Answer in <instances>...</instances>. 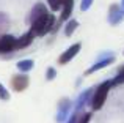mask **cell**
Returning a JSON list of instances; mask_svg holds the SVG:
<instances>
[{
  "label": "cell",
  "mask_w": 124,
  "mask_h": 123,
  "mask_svg": "<svg viewBox=\"0 0 124 123\" xmlns=\"http://www.w3.org/2000/svg\"><path fill=\"white\" fill-rule=\"evenodd\" d=\"M9 28V18L5 13H0V36L6 35V30Z\"/></svg>",
  "instance_id": "cell-12"
},
{
  "label": "cell",
  "mask_w": 124,
  "mask_h": 123,
  "mask_svg": "<svg viewBox=\"0 0 124 123\" xmlns=\"http://www.w3.org/2000/svg\"><path fill=\"white\" fill-rule=\"evenodd\" d=\"M61 2V5H64V3H68V2H71V0H60Z\"/></svg>",
  "instance_id": "cell-23"
},
{
  "label": "cell",
  "mask_w": 124,
  "mask_h": 123,
  "mask_svg": "<svg viewBox=\"0 0 124 123\" xmlns=\"http://www.w3.org/2000/svg\"><path fill=\"white\" fill-rule=\"evenodd\" d=\"M113 82V85H119V84H124V66L119 70V73H118V76L115 77V79L112 80Z\"/></svg>",
  "instance_id": "cell-16"
},
{
  "label": "cell",
  "mask_w": 124,
  "mask_h": 123,
  "mask_svg": "<svg viewBox=\"0 0 124 123\" xmlns=\"http://www.w3.org/2000/svg\"><path fill=\"white\" fill-rule=\"evenodd\" d=\"M0 99H3V101H6V99H9V93L8 90L5 88V87L0 84Z\"/></svg>",
  "instance_id": "cell-18"
},
{
  "label": "cell",
  "mask_w": 124,
  "mask_h": 123,
  "mask_svg": "<svg viewBox=\"0 0 124 123\" xmlns=\"http://www.w3.org/2000/svg\"><path fill=\"white\" fill-rule=\"evenodd\" d=\"M47 5L50 6V9H52V11H58V9H60L61 6H63L60 0H47Z\"/></svg>",
  "instance_id": "cell-17"
},
{
  "label": "cell",
  "mask_w": 124,
  "mask_h": 123,
  "mask_svg": "<svg viewBox=\"0 0 124 123\" xmlns=\"http://www.w3.org/2000/svg\"><path fill=\"white\" fill-rule=\"evenodd\" d=\"M77 27H79V22H77L76 19L69 21V22L66 24V27H64V35H66V36H71V35L74 33V30H76Z\"/></svg>",
  "instance_id": "cell-15"
},
{
  "label": "cell",
  "mask_w": 124,
  "mask_h": 123,
  "mask_svg": "<svg viewBox=\"0 0 124 123\" xmlns=\"http://www.w3.org/2000/svg\"><path fill=\"white\" fill-rule=\"evenodd\" d=\"M13 51H16V38L8 33L0 36V54H8Z\"/></svg>",
  "instance_id": "cell-5"
},
{
  "label": "cell",
  "mask_w": 124,
  "mask_h": 123,
  "mask_svg": "<svg viewBox=\"0 0 124 123\" xmlns=\"http://www.w3.org/2000/svg\"><path fill=\"white\" fill-rule=\"evenodd\" d=\"M91 5H93V0H82L80 9H82V11H88V9L91 8Z\"/></svg>",
  "instance_id": "cell-19"
},
{
  "label": "cell",
  "mask_w": 124,
  "mask_h": 123,
  "mask_svg": "<svg viewBox=\"0 0 124 123\" xmlns=\"http://www.w3.org/2000/svg\"><path fill=\"white\" fill-rule=\"evenodd\" d=\"M30 84V77L27 74H16L11 77V87L14 92H24Z\"/></svg>",
  "instance_id": "cell-3"
},
{
  "label": "cell",
  "mask_w": 124,
  "mask_h": 123,
  "mask_svg": "<svg viewBox=\"0 0 124 123\" xmlns=\"http://www.w3.org/2000/svg\"><path fill=\"white\" fill-rule=\"evenodd\" d=\"M77 120H79V114L72 112V115H71V118H69V122H68V123H77Z\"/></svg>",
  "instance_id": "cell-22"
},
{
  "label": "cell",
  "mask_w": 124,
  "mask_h": 123,
  "mask_svg": "<svg viewBox=\"0 0 124 123\" xmlns=\"http://www.w3.org/2000/svg\"><path fill=\"white\" fill-rule=\"evenodd\" d=\"M31 68H33V60H30V59L17 62V70L22 71V73H27V71H30Z\"/></svg>",
  "instance_id": "cell-14"
},
{
  "label": "cell",
  "mask_w": 124,
  "mask_h": 123,
  "mask_svg": "<svg viewBox=\"0 0 124 123\" xmlns=\"http://www.w3.org/2000/svg\"><path fill=\"white\" fill-rule=\"evenodd\" d=\"M115 60V55H107V57H102L99 62H96V63L93 65V66L90 68V70H86V73L85 74H91V73H96V71H99V70H102V68H105V66H108L112 62Z\"/></svg>",
  "instance_id": "cell-7"
},
{
  "label": "cell",
  "mask_w": 124,
  "mask_h": 123,
  "mask_svg": "<svg viewBox=\"0 0 124 123\" xmlns=\"http://www.w3.org/2000/svg\"><path fill=\"white\" fill-rule=\"evenodd\" d=\"M55 16L52 14V13H47L46 16H42V18L36 19L35 22H31V27H30V33L33 35L35 38H41L44 36L47 32H50L52 28H54L55 25Z\"/></svg>",
  "instance_id": "cell-1"
},
{
  "label": "cell",
  "mask_w": 124,
  "mask_h": 123,
  "mask_svg": "<svg viewBox=\"0 0 124 123\" xmlns=\"http://www.w3.org/2000/svg\"><path fill=\"white\" fill-rule=\"evenodd\" d=\"M91 93H93V92H91V90L88 88V90H85L82 95L79 96V99H77V103H76V107H74V112H76V114H79V111L85 106V103L88 101V98L91 96Z\"/></svg>",
  "instance_id": "cell-10"
},
{
  "label": "cell",
  "mask_w": 124,
  "mask_h": 123,
  "mask_svg": "<svg viewBox=\"0 0 124 123\" xmlns=\"http://www.w3.org/2000/svg\"><path fill=\"white\" fill-rule=\"evenodd\" d=\"M123 54H124V52H123Z\"/></svg>",
  "instance_id": "cell-25"
},
{
  "label": "cell",
  "mask_w": 124,
  "mask_h": 123,
  "mask_svg": "<svg viewBox=\"0 0 124 123\" xmlns=\"http://www.w3.org/2000/svg\"><path fill=\"white\" fill-rule=\"evenodd\" d=\"M123 16H124V11H123V8L119 5H112L110 6V9H108V22L112 25H116L118 22H121Z\"/></svg>",
  "instance_id": "cell-6"
},
{
  "label": "cell",
  "mask_w": 124,
  "mask_h": 123,
  "mask_svg": "<svg viewBox=\"0 0 124 123\" xmlns=\"http://www.w3.org/2000/svg\"><path fill=\"white\" fill-rule=\"evenodd\" d=\"M47 13H49V11H47V6H46L44 3H36V5L33 6V9H31L30 21L35 22L36 19H39V18H42V16H46Z\"/></svg>",
  "instance_id": "cell-8"
},
{
  "label": "cell",
  "mask_w": 124,
  "mask_h": 123,
  "mask_svg": "<svg viewBox=\"0 0 124 123\" xmlns=\"http://www.w3.org/2000/svg\"><path fill=\"white\" fill-rule=\"evenodd\" d=\"M121 8H123V11H124V0H123V6H121Z\"/></svg>",
  "instance_id": "cell-24"
},
{
  "label": "cell",
  "mask_w": 124,
  "mask_h": 123,
  "mask_svg": "<svg viewBox=\"0 0 124 123\" xmlns=\"http://www.w3.org/2000/svg\"><path fill=\"white\" fill-rule=\"evenodd\" d=\"M33 35L28 32V33H25V35H22L21 38H17L16 40V51H21V49H25L27 46H30L31 44V41H33Z\"/></svg>",
  "instance_id": "cell-9"
},
{
  "label": "cell",
  "mask_w": 124,
  "mask_h": 123,
  "mask_svg": "<svg viewBox=\"0 0 124 123\" xmlns=\"http://www.w3.org/2000/svg\"><path fill=\"white\" fill-rule=\"evenodd\" d=\"M55 76H57L55 68H49V70H47V74H46V79H47V80H54Z\"/></svg>",
  "instance_id": "cell-21"
},
{
  "label": "cell",
  "mask_w": 124,
  "mask_h": 123,
  "mask_svg": "<svg viewBox=\"0 0 124 123\" xmlns=\"http://www.w3.org/2000/svg\"><path fill=\"white\" fill-rule=\"evenodd\" d=\"M112 85H113L112 80H105V82H102L96 90H94L93 98H91V107H93V111H99V109L104 106V103H105L107 95H108Z\"/></svg>",
  "instance_id": "cell-2"
},
{
  "label": "cell",
  "mask_w": 124,
  "mask_h": 123,
  "mask_svg": "<svg viewBox=\"0 0 124 123\" xmlns=\"http://www.w3.org/2000/svg\"><path fill=\"white\" fill-rule=\"evenodd\" d=\"M90 120H91V112H85L82 117L77 120V123H90Z\"/></svg>",
  "instance_id": "cell-20"
},
{
  "label": "cell",
  "mask_w": 124,
  "mask_h": 123,
  "mask_svg": "<svg viewBox=\"0 0 124 123\" xmlns=\"http://www.w3.org/2000/svg\"><path fill=\"white\" fill-rule=\"evenodd\" d=\"M69 107H71V103L68 101V99H64L63 103H61V107H60V112H58V117H57V120L58 122H63L64 118H66V114H68V111H69Z\"/></svg>",
  "instance_id": "cell-13"
},
{
  "label": "cell",
  "mask_w": 124,
  "mask_h": 123,
  "mask_svg": "<svg viewBox=\"0 0 124 123\" xmlns=\"http://www.w3.org/2000/svg\"><path fill=\"white\" fill-rule=\"evenodd\" d=\"M80 49H82V44H80V43L72 44L69 49H66V51H64V52L60 55V59H58V63H60V65H66V63H69V62L80 52Z\"/></svg>",
  "instance_id": "cell-4"
},
{
  "label": "cell",
  "mask_w": 124,
  "mask_h": 123,
  "mask_svg": "<svg viewBox=\"0 0 124 123\" xmlns=\"http://www.w3.org/2000/svg\"><path fill=\"white\" fill-rule=\"evenodd\" d=\"M72 6H74V0H71V2H68V3L63 5V11H61V16H60V22L69 19L71 13H72Z\"/></svg>",
  "instance_id": "cell-11"
}]
</instances>
